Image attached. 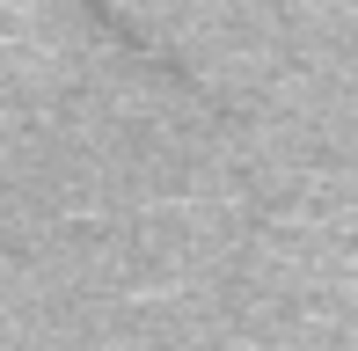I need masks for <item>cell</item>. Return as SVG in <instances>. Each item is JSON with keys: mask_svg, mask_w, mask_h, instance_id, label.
Returning a JSON list of instances; mask_svg holds the SVG:
<instances>
[{"mask_svg": "<svg viewBox=\"0 0 358 351\" xmlns=\"http://www.w3.org/2000/svg\"><path fill=\"white\" fill-rule=\"evenodd\" d=\"M80 8H95V15H103V22H110V29H124V22H117V15H110V8H103V0H80Z\"/></svg>", "mask_w": 358, "mask_h": 351, "instance_id": "cell-1", "label": "cell"}]
</instances>
